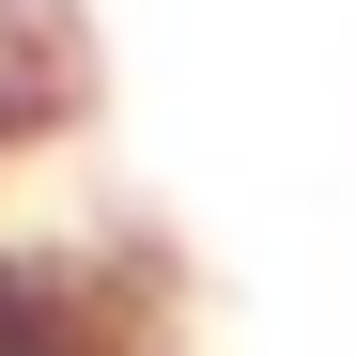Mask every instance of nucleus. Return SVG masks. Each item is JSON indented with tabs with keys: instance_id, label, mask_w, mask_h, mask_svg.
Masks as SVG:
<instances>
[{
	"instance_id": "1",
	"label": "nucleus",
	"mask_w": 356,
	"mask_h": 356,
	"mask_svg": "<svg viewBox=\"0 0 356 356\" xmlns=\"http://www.w3.org/2000/svg\"><path fill=\"white\" fill-rule=\"evenodd\" d=\"M0 356H108V310H93V279L31 264V248H0Z\"/></svg>"
}]
</instances>
